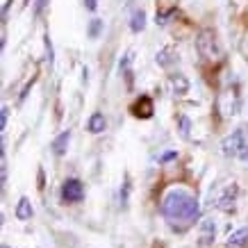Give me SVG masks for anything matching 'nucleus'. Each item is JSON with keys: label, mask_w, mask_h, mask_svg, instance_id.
Segmentation results:
<instances>
[{"label": "nucleus", "mask_w": 248, "mask_h": 248, "mask_svg": "<svg viewBox=\"0 0 248 248\" xmlns=\"http://www.w3.org/2000/svg\"><path fill=\"white\" fill-rule=\"evenodd\" d=\"M162 214L169 223H182V226H189L194 223L196 217H198V201L191 191L182 187H173L169 189L162 198Z\"/></svg>", "instance_id": "nucleus-1"}, {"label": "nucleus", "mask_w": 248, "mask_h": 248, "mask_svg": "<svg viewBox=\"0 0 248 248\" xmlns=\"http://www.w3.org/2000/svg\"><path fill=\"white\" fill-rule=\"evenodd\" d=\"M198 53L210 62H218L223 57V50H221V46L217 41V34L212 30H203L198 34Z\"/></svg>", "instance_id": "nucleus-2"}, {"label": "nucleus", "mask_w": 248, "mask_h": 248, "mask_svg": "<svg viewBox=\"0 0 248 248\" xmlns=\"http://www.w3.org/2000/svg\"><path fill=\"white\" fill-rule=\"evenodd\" d=\"M244 146H246V135H244V130H234L232 135H228L226 139L221 141L223 155H228V157H237Z\"/></svg>", "instance_id": "nucleus-3"}, {"label": "nucleus", "mask_w": 248, "mask_h": 248, "mask_svg": "<svg viewBox=\"0 0 248 248\" xmlns=\"http://www.w3.org/2000/svg\"><path fill=\"white\" fill-rule=\"evenodd\" d=\"M84 198V185L76 178H71L62 185V201L64 203H80Z\"/></svg>", "instance_id": "nucleus-4"}, {"label": "nucleus", "mask_w": 248, "mask_h": 248, "mask_svg": "<svg viewBox=\"0 0 248 248\" xmlns=\"http://www.w3.org/2000/svg\"><path fill=\"white\" fill-rule=\"evenodd\" d=\"M237 196H239V187L237 185H228V189L223 191V194L218 196V210H223V212H232L234 210V203H237Z\"/></svg>", "instance_id": "nucleus-5"}, {"label": "nucleus", "mask_w": 248, "mask_h": 248, "mask_svg": "<svg viewBox=\"0 0 248 248\" xmlns=\"http://www.w3.org/2000/svg\"><path fill=\"white\" fill-rule=\"evenodd\" d=\"M153 100L148 96H141V98H137V103L132 105V114H135L137 119H151L153 116Z\"/></svg>", "instance_id": "nucleus-6"}, {"label": "nucleus", "mask_w": 248, "mask_h": 248, "mask_svg": "<svg viewBox=\"0 0 248 248\" xmlns=\"http://www.w3.org/2000/svg\"><path fill=\"white\" fill-rule=\"evenodd\" d=\"M214 234H217V223L212 221V218H205L203 223H201V244L207 246L214 241Z\"/></svg>", "instance_id": "nucleus-7"}, {"label": "nucleus", "mask_w": 248, "mask_h": 248, "mask_svg": "<svg viewBox=\"0 0 248 248\" xmlns=\"http://www.w3.org/2000/svg\"><path fill=\"white\" fill-rule=\"evenodd\" d=\"M107 128V121H105V116L100 112H93L89 116V121H87V130H89L91 135H100L103 130Z\"/></svg>", "instance_id": "nucleus-8"}, {"label": "nucleus", "mask_w": 248, "mask_h": 248, "mask_svg": "<svg viewBox=\"0 0 248 248\" xmlns=\"http://www.w3.org/2000/svg\"><path fill=\"white\" fill-rule=\"evenodd\" d=\"M14 214H16V218H18V221H30L32 214H34V210H32V203H30V198H25V196H23L21 201H18V205H16Z\"/></svg>", "instance_id": "nucleus-9"}, {"label": "nucleus", "mask_w": 248, "mask_h": 248, "mask_svg": "<svg viewBox=\"0 0 248 248\" xmlns=\"http://www.w3.org/2000/svg\"><path fill=\"white\" fill-rule=\"evenodd\" d=\"M248 244V228H241L237 232L230 234V239H228V248H246Z\"/></svg>", "instance_id": "nucleus-10"}, {"label": "nucleus", "mask_w": 248, "mask_h": 248, "mask_svg": "<svg viewBox=\"0 0 248 248\" xmlns=\"http://www.w3.org/2000/svg\"><path fill=\"white\" fill-rule=\"evenodd\" d=\"M68 143H71V130L62 132L60 137H55V141H53V153H55V155H64V153L68 151Z\"/></svg>", "instance_id": "nucleus-11"}, {"label": "nucleus", "mask_w": 248, "mask_h": 248, "mask_svg": "<svg viewBox=\"0 0 248 248\" xmlns=\"http://www.w3.org/2000/svg\"><path fill=\"white\" fill-rule=\"evenodd\" d=\"M171 84H173V91H175V96H185L189 91V80L182 73H175L171 76Z\"/></svg>", "instance_id": "nucleus-12"}, {"label": "nucleus", "mask_w": 248, "mask_h": 248, "mask_svg": "<svg viewBox=\"0 0 248 248\" xmlns=\"http://www.w3.org/2000/svg\"><path fill=\"white\" fill-rule=\"evenodd\" d=\"M146 28V14H143V9H137L132 18H130V30L132 32H141Z\"/></svg>", "instance_id": "nucleus-13"}, {"label": "nucleus", "mask_w": 248, "mask_h": 248, "mask_svg": "<svg viewBox=\"0 0 248 248\" xmlns=\"http://www.w3.org/2000/svg\"><path fill=\"white\" fill-rule=\"evenodd\" d=\"M178 130H180L182 139H189V130H191V121H189V116H178Z\"/></svg>", "instance_id": "nucleus-14"}, {"label": "nucleus", "mask_w": 248, "mask_h": 248, "mask_svg": "<svg viewBox=\"0 0 248 248\" xmlns=\"http://www.w3.org/2000/svg\"><path fill=\"white\" fill-rule=\"evenodd\" d=\"M171 50L166 48V50H162V53H157V64L159 66H169V64H173L175 62V57H171Z\"/></svg>", "instance_id": "nucleus-15"}, {"label": "nucleus", "mask_w": 248, "mask_h": 248, "mask_svg": "<svg viewBox=\"0 0 248 248\" xmlns=\"http://www.w3.org/2000/svg\"><path fill=\"white\" fill-rule=\"evenodd\" d=\"M128 198H130V180L125 178V182H123V187H121V203H123V207L128 205Z\"/></svg>", "instance_id": "nucleus-16"}, {"label": "nucleus", "mask_w": 248, "mask_h": 248, "mask_svg": "<svg viewBox=\"0 0 248 248\" xmlns=\"http://www.w3.org/2000/svg\"><path fill=\"white\" fill-rule=\"evenodd\" d=\"M100 30H103V23H100V21H91V25H89V37L91 39H98Z\"/></svg>", "instance_id": "nucleus-17"}, {"label": "nucleus", "mask_w": 248, "mask_h": 248, "mask_svg": "<svg viewBox=\"0 0 248 248\" xmlns=\"http://www.w3.org/2000/svg\"><path fill=\"white\" fill-rule=\"evenodd\" d=\"M46 55H48L46 60L50 62V64H53V46H50V39H46Z\"/></svg>", "instance_id": "nucleus-18"}, {"label": "nucleus", "mask_w": 248, "mask_h": 248, "mask_svg": "<svg viewBox=\"0 0 248 248\" xmlns=\"http://www.w3.org/2000/svg\"><path fill=\"white\" fill-rule=\"evenodd\" d=\"M7 116H9V109L7 107H2V119H0V128L2 130L7 128Z\"/></svg>", "instance_id": "nucleus-19"}, {"label": "nucleus", "mask_w": 248, "mask_h": 248, "mask_svg": "<svg viewBox=\"0 0 248 248\" xmlns=\"http://www.w3.org/2000/svg\"><path fill=\"white\" fill-rule=\"evenodd\" d=\"M237 159H241V162H248V143H246V146H244V148H241V151H239V155H237Z\"/></svg>", "instance_id": "nucleus-20"}, {"label": "nucleus", "mask_w": 248, "mask_h": 248, "mask_svg": "<svg viewBox=\"0 0 248 248\" xmlns=\"http://www.w3.org/2000/svg\"><path fill=\"white\" fill-rule=\"evenodd\" d=\"M84 7L89 9V12H93L98 7V0H84Z\"/></svg>", "instance_id": "nucleus-21"}, {"label": "nucleus", "mask_w": 248, "mask_h": 248, "mask_svg": "<svg viewBox=\"0 0 248 248\" xmlns=\"http://www.w3.org/2000/svg\"><path fill=\"white\" fill-rule=\"evenodd\" d=\"M175 155H178V153H164V155H162V162H169V159H173V157H175Z\"/></svg>", "instance_id": "nucleus-22"}, {"label": "nucleus", "mask_w": 248, "mask_h": 248, "mask_svg": "<svg viewBox=\"0 0 248 248\" xmlns=\"http://www.w3.org/2000/svg\"><path fill=\"white\" fill-rule=\"evenodd\" d=\"M5 248H7V246H5Z\"/></svg>", "instance_id": "nucleus-23"}]
</instances>
